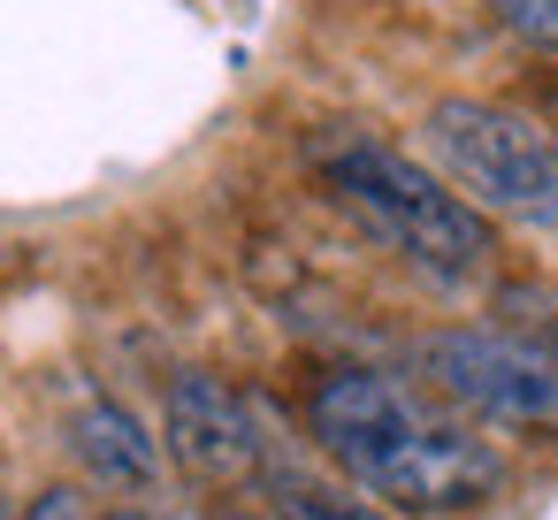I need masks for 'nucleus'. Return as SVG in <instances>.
I'll use <instances>...</instances> for the list:
<instances>
[{"label":"nucleus","mask_w":558,"mask_h":520,"mask_svg":"<svg viewBox=\"0 0 558 520\" xmlns=\"http://www.w3.org/2000/svg\"><path fill=\"white\" fill-rule=\"evenodd\" d=\"M413 375L466 421L558 436V352L512 329H428L413 337Z\"/></svg>","instance_id":"4"},{"label":"nucleus","mask_w":558,"mask_h":520,"mask_svg":"<svg viewBox=\"0 0 558 520\" xmlns=\"http://www.w3.org/2000/svg\"><path fill=\"white\" fill-rule=\"evenodd\" d=\"M108 520H146V512H108Z\"/></svg>","instance_id":"11"},{"label":"nucleus","mask_w":558,"mask_h":520,"mask_svg":"<svg viewBox=\"0 0 558 520\" xmlns=\"http://www.w3.org/2000/svg\"><path fill=\"white\" fill-rule=\"evenodd\" d=\"M314 169L329 184V199L367 230L383 238L405 268L436 276V283H466L489 268V222L474 199H459L436 169H421L413 154L383 146V138H322L314 146Z\"/></svg>","instance_id":"2"},{"label":"nucleus","mask_w":558,"mask_h":520,"mask_svg":"<svg viewBox=\"0 0 558 520\" xmlns=\"http://www.w3.org/2000/svg\"><path fill=\"white\" fill-rule=\"evenodd\" d=\"M0 520H16V512H9V497H0Z\"/></svg>","instance_id":"12"},{"label":"nucleus","mask_w":558,"mask_h":520,"mask_svg":"<svg viewBox=\"0 0 558 520\" xmlns=\"http://www.w3.org/2000/svg\"><path fill=\"white\" fill-rule=\"evenodd\" d=\"M421 146L444 169V184L474 199L482 215L558 230V131L489 100H436L421 116Z\"/></svg>","instance_id":"3"},{"label":"nucleus","mask_w":558,"mask_h":520,"mask_svg":"<svg viewBox=\"0 0 558 520\" xmlns=\"http://www.w3.org/2000/svg\"><path fill=\"white\" fill-rule=\"evenodd\" d=\"M230 520H268V512H230Z\"/></svg>","instance_id":"10"},{"label":"nucleus","mask_w":558,"mask_h":520,"mask_svg":"<svg viewBox=\"0 0 558 520\" xmlns=\"http://www.w3.org/2000/svg\"><path fill=\"white\" fill-rule=\"evenodd\" d=\"M16 520H93V505H85V489L47 482V489H32V497H24V512H16Z\"/></svg>","instance_id":"9"},{"label":"nucleus","mask_w":558,"mask_h":520,"mask_svg":"<svg viewBox=\"0 0 558 520\" xmlns=\"http://www.w3.org/2000/svg\"><path fill=\"white\" fill-rule=\"evenodd\" d=\"M489 24L535 55H558V0H489Z\"/></svg>","instance_id":"8"},{"label":"nucleus","mask_w":558,"mask_h":520,"mask_svg":"<svg viewBox=\"0 0 558 520\" xmlns=\"http://www.w3.org/2000/svg\"><path fill=\"white\" fill-rule=\"evenodd\" d=\"M70 451H77V467L100 489H123V497H138V489L161 482V444L146 436V421L123 398H85L70 413Z\"/></svg>","instance_id":"6"},{"label":"nucleus","mask_w":558,"mask_h":520,"mask_svg":"<svg viewBox=\"0 0 558 520\" xmlns=\"http://www.w3.org/2000/svg\"><path fill=\"white\" fill-rule=\"evenodd\" d=\"M550 108H558V77H550Z\"/></svg>","instance_id":"13"},{"label":"nucleus","mask_w":558,"mask_h":520,"mask_svg":"<svg viewBox=\"0 0 558 520\" xmlns=\"http://www.w3.org/2000/svg\"><path fill=\"white\" fill-rule=\"evenodd\" d=\"M260 489H268V520H398L390 505H375L360 482L344 474H314L299 459H276L260 467Z\"/></svg>","instance_id":"7"},{"label":"nucleus","mask_w":558,"mask_h":520,"mask_svg":"<svg viewBox=\"0 0 558 520\" xmlns=\"http://www.w3.org/2000/svg\"><path fill=\"white\" fill-rule=\"evenodd\" d=\"M306 428L322 459L390 512H466L505 489V451L474 436L436 390L383 367H329L306 390Z\"/></svg>","instance_id":"1"},{"label":"nucleus","mask_w":558,"mask_h":520,"mask_svg":"<svg viewBox=\"0 0 558 520\" xmlns=\"http://www.w3.org/2000/svg\"><path fill=\"white\" fill-rule=\"evenodd\" d=\"M161 444L169 459L207 482V489H238V482H260L268 467V436H260V413L238 383L207 375V367H184L161 398Z\"/></svg>","instance_id":"5"}]
</instances>
